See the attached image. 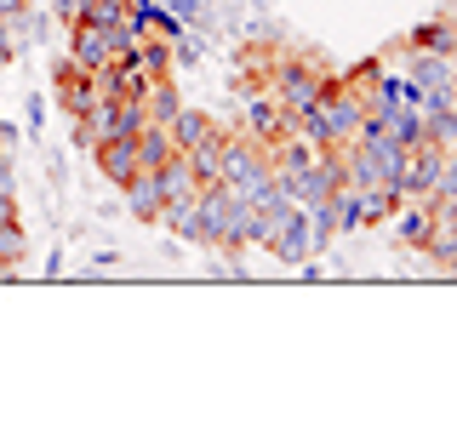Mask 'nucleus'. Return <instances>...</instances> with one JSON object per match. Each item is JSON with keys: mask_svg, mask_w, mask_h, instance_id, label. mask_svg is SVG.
Instances as JSON below:
<instances>
[{"mask_svg": "<svg viewBox=\"0 0 457 428\" xmlns=\"http://www.w3.org/2000/svg\"><path fill=\"white\" fill-rule=\"evenodd\" d=\"M320 92H326V80L314 75V63H309V57H286V63L275 69V103H280L286 120L309 114L314 103H320Z\"/></svg>", "mask_w": 457, "mask_h": 428, "instance_id": "f257e3e1", "label": "nucleus"}, {"mask_svg": "<svg viewBox=\"0 0 457 428\" xmlns=\"http://www.w3.org/2000/svg\"><path fill=\"white\" fill-rule=\"evenodd\" d=\"M428 200H440V206L457 200V143L446 149V160H440V177H435V194H428Z\"/></svg>", "mask_w": 457, "mask_h": 428, "instance_id": "412c9836", "label": "nucleus"}, {"mask_svg": "<svg viewBox=\"0 0 457 428\" xmlns=\"http://www.w3.org/2000/svg\"><path fill=\"white\" fill-rule=\"evenodd\" d=\"M411 46H418V52H440V57H452L457 29H452V23H423V29H411Z\"/></svg>", "mask_w": 457, "mask_h": 428, "instance_id": "6ab92c4d", "label": "nucleus"}, {"mask_svg": "<svg viewBox=\"0 0 457 428\" xmlns=\"http://www.w3.org/2000/svg\"><path fill=\"white\" fill-rule=\"evenodd\" d=\"M178 109H183V97H178V86H171V75L166 80H149V92H143V114H149L154 126H166Z\"/></svg>", "mask_w": 457, "mask_h": 428, "instance_id": "4468645a", "label": "nucleus"}, {"mask_svg": "<svg viewBox=\"0 0 457 428\" xmlns=\"http://www.w3.org/2000/svg\"><path fill=\"white\" fill-rule=\"evenodd\" d=\"M0 189H12V154H6V143H0Z\"/></svg>", "mask_w": 457, "mask_h": 428, "instance_id": "b1692460", "label": "nucleus"}, {"mask_svg": "<svg viewBox=\"0 0 457 428\" xmlns=\"http://www.w3.org/2000/svg\"><path fill=\"white\" fill-rule=\"evenodd\" d=\"M400 240H406V246H428V235H435V206H411V211H400Z\"/></svg>", "mask_w": 457, "mask_h": 428, "instance_id": "a211bd4d", "label": "nucleus"}, {"mask_svg": "<svg viewBox=\"0 0 457 428\" xmlns=\"http://www.w3.org/2000/svg\"><path fill=\"white\" fill-rule=\"evenodd\" d=\"M120 18H132V0H86V12H80V23H97V29H109Z\"/></svg>", "mask_w": 457, "mask_h": 428, "instance_id": "aec40b11", "label": "nucleus"}, {"mask_svg": "<svg viewBox=\"0 0 457 428\" xmlns=\"http://www.w3.org/2000/svg\"><path fill=\"white\" fill-rule=\"evenodd\" d=\"M269 251L280 257V263H309L314 257V235H309V206H292V218H286L275 235H269Z\"/></svg>", "mask_w": 457, "mask_h": 428, "instance_id": "20e7f679", "label": "nucleus"}, {"mask_svg": "<svg viewBox=\"0 0 457 428\" xmlns=\"http://www.w3.org/2000/svg\"><path fill=\"white\" fill-rule=\"evenodd\" d=\"M132 57H137V69H143L149 80H166L171 69H178V52H171L166 40H149V35L137 40V52H132Z\"/></svg>", "mask_w": 457, "mask_h": 428, "instance_id": "ddd939ff", "label": "nucleus"}, {"mask_svg": "<svg viewBox=\"0 0 457 428\" xmlns=\"http://www.w3.org/2000/svg\"><path fill=\"white\" fill-rule=\"evenodd\" d=\"M320 109L337 132V149H349V143L361 137V120H366V92H354V86H343V80H326Z\"/></svg>", "mask_w": 457, "mask_h": 428, "instance_id": "f03ea898", "label": "nucleus"}, {"mask_svg": "<svg viewBox=\"0 0 457 428\" xmlns=\"http://www.w3.org/2000/svg\"><path fill=\"white\" fill-rule=\"evenodd\" d=\"M154 183H161V194L166 200H195L200 189H195V171H189V154H171V160L166 166H154Z\"/></svg>", "mask_w": 457, "mask_h": 428, "instance_id": "9b49d317", "label": "nucleus"}, {"mask_svg": "<svg viewBox=\"0 0 457 428\" xmlns=\"http://www.w3.org/2000/svg\"><path fill=\"white\" fill-rule=\"evenodd\" d=\"M0 63H12V35H6V18H0Z\"/></svg>", "mask_w": 457, "mask_h": 428, "instance_id": "a878e982", "label": "nucleus"}, {"mask_svg": "<svg viewBox=\"0 0 457 428\" xmlns=\"http://www.w3.org/2000/svg\"><path fill=\"white\" fill-rule=\"evenodd\" d=\"M452 63H457V46H452Z\"/></svg>", "mask_w": 457, "mask_h": 428, "instance_id": "bb28decb", "label": "nucleus"}, {"mask_svg": "<svg viewBox=\"0 0 457 428\" xmlns=\"http://www.w3.org/2000/svg\"><path fill=\"white\" fill-rule=\"evenodd\" d=\"M57 12H63L69 23H80V12H86V0H57Z\"/></svg>", "mask_w": 457, "mask_h": 428, "instance_id": "5701e85b", "label": "nucleus"}, {"mask_svg": "<svg viewBox=\"0 0 457 428\" xmlns=\"http://www.w3.org/2000/svg\"><path fill=\"white\" fill-rule=\"evenodd\" d=\"M349 189H354V183H349ZM354 194H361V223H383L389 211L406 206V194H400V189H383V183H378V189H354Z\"/></svg>", "mask_w": 457, "mask_h": 428, "instance_id": "2eb2a0df", "label": "nucleus"}, {"mask_svg": "<svg viewBox=\"0 0 457 428\" xmlns=\"http://www.w3.org/2000/svg\"><path fill=\"white\" fill-rule=\"evenodd\" d=\"M452 86H457V75H452Z\"/></svg>", "mask_w": 457, "mask_h": 428, "instance_id": "cd10ccee", "label": "nucleus"}, {"mask_svg": "<svg viewBox=\"0 0 457 428\" xmlns=\"http://www.w3.org/2000/svg\"><path fill=\"white\" fill-rule=\"evenodd\" d=\"M57 103H63L69 120H86V114L104 103V97H97V75H92V69H80L75 57L57 69Z\"/></svg>", "mask_w": 457, "mask_h": 428, "instance_id": "7ed1b4c3", "label": "nucleus"}, {"mask_svg": "<svg viewBox=\"0 0 457 428\" xmlns=\"http://www.w3.org/2000/svg\"><path fill=\"white\" fill-rule=\"evenodd\" d=\"M223 143H228V132H218V126H212V132L200 137L195 149H183V154H189V171H195V189L223 183Z\"/></svg>", "mask_w": 457, "mask_h": 428, "instance_id": "423d86ee", "label": "nucleus"}, {"mask_svg": "<svg viewBox=\"0 0 457 428\" xmlns=\"http://www.w3.org/2000/svg\"><path fill=\"white\" fill-rule=\"evenodd\" d=\"M166 132H171V143H178V149H195V143L212 132V120H206L200 109H178V114L166 120Z\"/></svg>", "mask_w": 457, "mask_h": 428, "instance_id": "dca6fc26", "label": "nucleus"}, {"mask_svg": "<svg viewBox=\"0 0 457 428\" xmlns=\"http://www.w3.org/2000/svg\"><path fill=\"white\" fill-rule=\"evenodd\" d=\"M69 57H75L80 69H104V63H114V52H109V35L97 23H69Z\"/></svg>", "mask_w": 457, "mask_h": 428, "instance_id": "0eeeda50", "label": "nucleus"}, {"mask_svg": "<svg viewBox=\"0 0 457 428\" xmlns=\"http://www.w3.org/2000/svg\"><path fill=\"white\" fill-rule=\"evenodd\" d=\"M0 223H18V200H12V189H0Z\"/></svg>", "mask_w": 457, "mask_h": 428, "instance_id": "4be33fe9", "label": "nucleus"}, {"mask_svg": "<svg viewBox=\"0 0 457 428\" xmlns=\"http://www.w3.org/2000/svg\"><path fill=\"white\" fill-rule=\"evenodd\" d=\"M92 154H97V171H104L109 183H120V189L143 171L137 166V137H104V143H92Z\"/></svg>", "mask_w": 457, "mask_h": 428, "instance_id": "39448f33", "label": "nucleus"}, {"mask_svg": "<svg viewBox=\"0 0 457 428\" xmlns=\"http://www.w3.org/2000/svg\"><path fill=\"white\" fill-rule=\"evenodd\" d=\"M292 132V120L280 114V103L275 97H252V137L263 143V149H275V143Z\"/></svg>", "mask_w": 457, "mask_h": 428, "instance_id": "9d476101", "label": "nucleus"}, {"mask_svg": "<svg viewBox=\"0 0 457 428\" xmlns=\"http://www.w3.org/2000/svg\"><path fill=\"white\" fill-rule=\"evenodd\" d=\"M171 154H178V143H171V132L149 120V126L137 132V166H143V171H154V166H166Z\"/></svg>", "mask_w": 457, "mask_h": 428, "instance_id": "f8f14e48", "label": "nucleus"}, {"mask_svg": "<svg viewBox=\"0 0 457 428\" xmlns=\"http://www.w3.org/2000/svg\"><path fill=\"white\" fill-rule=\"evenodd\" d=\"M23 6H29V0H0V18H6V23L23 18Z\"/></svg>", "mask_w": 457, "mask_h": 428, "instance_id": "393cba45", "label": "nucleus"}, {"mask_svg": "<svg viewBox=\"0 0 457 428\" xmlns=\"http://www.w3.org/2000/svg\"><path fill=\"white\" fill-rule=\"evenodd\" d=\"M161 206H166V194H161V183H154V171H137V177L126 183V211H137V223H154Z\"/></svg>", "mask_w": 457, "mask_h": 428, "instance_id": "1a4fd4ad", "label": "nucleus"}, {"mask_svg": "<svg viewBox=\"0 0 457 428\" xmlns=\"http://www.w3.org/2000/svg\"><path fill=\"white\" fill-rule=\"evenodd\" d=\"M423 143H435V149H452L457 143V109H423Z\"/></svg>", "mask_w": 457, "mask_h": 428, "instance_id": "f3484780", "label": "nucleus"}, {"mask_svg": "<svg viewBox=\"0 0 457 428\" xmlns=\"http://www.w3.org/2000/svg\"><path fill=\"white\" fill-rule=\"evenodd\" d=\"M452 75H457L452 57H440V52H418V46H411V69H406V80H418L423 92H452Z\"/></svg>", "mask_w": 457, "mask_h": 428, "instance_id": "6e6552de", "label": "nucleus"}]
</instances>
